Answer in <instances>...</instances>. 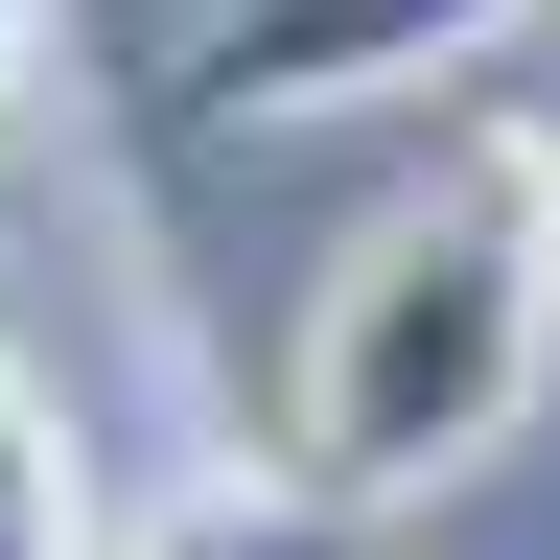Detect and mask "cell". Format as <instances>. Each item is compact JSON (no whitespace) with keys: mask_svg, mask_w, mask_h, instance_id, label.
Here are the masks:
<instances>
[{"mask_svg":"<svg viewBox=\"0 0 560 560\" xmlns=\"http://www.w3.org/2000/svg\"><path fill=\"white\" fill-rule=\"evenodd\" d=\"M537 350H560V210L490 164V187H397L374 234L327 257L304 304V374H280V467H327L350 514L490 467L537 420Z\"/></svg>","mask_w":560,"mask_h":560,"instance_id":"1","label":"cell"},{"mask_svg":"<svg viewBox=\"0 0 560 560\" xmlns=\"http://www.w3.org/2000/svg\"><path fill=\"white\" fill-rule=\"evenodd\" d=\"M560 0H210V24L164 47L187 117H350V94H420V70H490L537 47Z\"/></svg>","mask_w":560,"mask_h":560,"instance_id":"2","label":"cell"},{"mask_svg":"<svg viewBox=\"0 0 560 560\" xmlns=\"http://www.w3.org/2000/svg\"><path fill=\"white\" fill-rule=\"evenodd\" d=\"M117 560H374V514H350L327 467H210V490H164Z\"/></svg>","mask_w":560,"mask_h":560,"instance_id":"3","label":"cell"},{"mask_svg":"<svg viewBox=\"0 0 560 560\" xmlns=\"http://www.w3.org/2000/svg\"><path fill=\"white\" fill-rule=\"evenodd\" d=\"M0 560H117V537H94V467H70V420L24 397V350H0Z\"/></svg>","mask_w":560,"mask_h":560,"instance_id":"4","label":"cell"},{"mask_svg":"<svg viewBox=\"0 0 560 560\" xmlns=\"http://www.w3.org/2000/svg\"><path fill=\"white\" fill-rule=\"evenodd\" d=\"M490 164H514V187L560 210V94H514V140H490Z\"/></svg>","mask_w":560,"mask_h":560,"instance_id":"5","label":"cell"},{"mask_svg":"<svg viewBox=\"0 0 560 560\" xmlns=\"http://www.w3.org/2000/svg\"><path fill=\"white\" fill-rule=\"evenodd\" d=\"M0 117H24V0H0Z\"/></svg>","mask_w":560,"mask_h":560,"instance_id":"6","label":"cell"}]
</instances>
